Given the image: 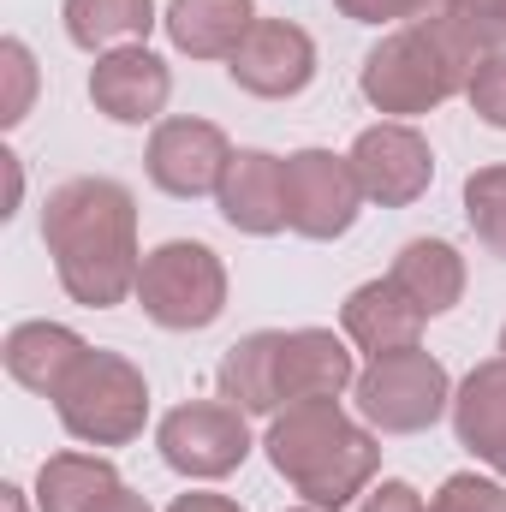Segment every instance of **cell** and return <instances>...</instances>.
I'll return each instance as SVG.
<instances>
[{
    "mask_svg": "<svg viewBox=\"0 0 506 512\" xmlns=\"http://www.w3.org/2000/svg\"><path fill=\"white\" fill-rule=\"evenodd\" d=\"M42 245L72 304L114 310L137 298V197L108 173H78L42 203Z\"/></svg>",
    "mask_w": 506,
    "mask_h": 512,
    "instance_id": "cell-1",
    "label": "cell"
},
{
    "mask_svg": "<svg viewBox=\"0 0 506 512\" xmlns=\"http://www.w3.org/2000/svg\"><path fill=\"white\" fill-rule=\"evenodd\" d=\"M501 36L489 30V18L465 0L459 12H441V18H417V24H399L387 30L376 48L364 54L358 66V90L376 114L393 120H417V114H435L441 102H453L477 60L495 54Z\"/></svg>",
    "mask_w": 506,
    "mask_h": 512,
    "instance_id": "cell-2",
    "label": "cell"
},
{
    "mask_svg": "<svg viewBox=\"0 0 506 512\" xmlns=\"http://www.w3.org/2000/svg\"><path fill=\"white\" fill-rule=\"evenodd\" d=\"M268 465L304 495V507L346 512L376 489L381 441L370 423H358L340 399H298L268 417L262 435Z\"/></svg>",
    "mask_w": 506,
    "mask_h": 512,
    "instance_id": "cell-3",
    "label": "cell"
},
{
    "mask_svg": "<svg viewBox=\"0 0 506 512\" xmlns=\"http://www.w3.org/2000/svg\"><path fill=\"white\" fill-rule=\"evenodd\" d=\"M54 417L84 447H126L149 423V382L120 352H84L66 387L54 393Z\"/></svg>",
    "mask_w": 506,
    "mask_h": 512,
    "instance_id": "cell-4",
    "label": "cell"
},
{
    "mask_svg": "<svg viewBox=\"0 0 506 512\" xmlns=\"http://www.w3.org/2000/svg\"><path fill=\"white\" fill-rule=\"evenodd\" d=\"M137 304L167 334L215 328L221 310H227V262L203 239H167L137 268Z\"/></svg>",
    "mask_w": 506,
    "mask_h": 512,
    "instance_id": "cell-5",
    "label": "cell"
},
{
    "mask_svg": "<svg viewBox=\"0 0 506 512\" xmlns=\"http://www.w3.org/2000/svg\"><path fill=\"white\" fill-rule=\"evenodd\" d=\"M352 399H358V417L381 435H423L453 411V376L441 358L417 346V352H393L358 370Z\"/></svg>",
    "mask_w": 506,
    "mask_h": 512,
    "instance_id": "cell-6",
    "label": "cell"
},
{
    "mask_svg": "<svg viewBox=\"0 0 506 512\" xmlns=\"http://www.w3.org/2000/svg\"><path fill=\"white\" fill-rule=\"evenodd\" d=\"M155 447H161V465L191 477V483H221L233 477L245 459H251V423L239 405L227 399H191V405H173L155 429Z\"/></svg>",
    "mask_w": 506,
    "mask_h": 512,
    "instance_id": "cell-7",
    "label": "cell"
},
{
    "mask_svg": "<svg viewBox=\"0 0 506 512\" xmlns=\"http://www.w3.org/2000/svg\"><path fill=\"white\" fill-rule=\"evenodd\" d=\"M364 185L352 173V155L334 149H298L286 155V227L310 245H334L364 215Z\"/></svg>",
    "mask_w": 506,
    "mask_h": 512,
    "instance_id": "cell-8",
    "label": "cell"
},
{
    "mask_svg": "<svg viewBox=\"0 0 506 512\" xmlns=\"http://www.w3.org/2000/svg\"><path fill=\"white\" fill-rule=\"evenodd\" d=\"M227 161H233V143L215 120H161L149 131V149H143V167H149V185L179 197V203H197V197H215L221 179H227Z\"/></svg>",
    "mask_w": 506,
    "mask_h": 512,
    "instance_id": "cell-9",
    "label": "cell"
},
{
    "mask_svg": "<svg viewBox=\"0 0 506 512\" xmlns=\"http://www.w3.org/2000/svg\"><path fill=\"white\" fill-rule=\"evenodd\" d=\"M227 78L256 102H292L316 84V42L292 18H256L227 60Z\"/></svg>",
    "mask_w": 506,
    "mask_h": 512,
    "instance_id": "cell-10",
    "label": "cell"
},
{
    "mask_svg": "<svg viewBox=\"0 0 506 512\" xmlns=\"http://www.w3.org/2000/svg\"><path fill=\"white\" fill-rule=\"evenodd\" d=\"M352 173H358V185H364L370 203H381V209H411L429 191V179H435V149H429V137L411 126V120H381V126L358 131Z\"/></svg>",
    "mask_w": 506,
    "mask_h": 512,
    "instance_id": "cell-11",
    "label": "cell"
},
{
    "mask_svg": "<svg viewBox=\"0 0 506 512\" xmlns=\"http://www.w3.org/2000/svg\"><path fill=\"white\" fill-rule=\"evenodd\" d=\"M90 102L114 126H161V114L173 102V66L161 54H149L143 42L114 48V54H96V66H90Z\"/></svg>",
    "mask_w": 506,
    "mask_h": 512,
    "instance_id": "cell-12",
    "label": "cell"
},
{
    "mask_svg": "<svg viewBox=\"0 0 506 512\" xmlns=\"http://www.w3.org/2000/svg\"><path fill=\"white\" fill-rule=\"evenodd\" d=\"M352 382H358V364H352V346L334 328H280V346H274L280 411L298 405V399H340Z\"/></svg>",
    "mask_w": 506,
    "mask_h": 512,
    "instance_id": "cell-13",
    "label": "cell"
},
{
    "mask_svg": "<svg viewBox=\"0 0 506 512\" xmlns=\"http://www.w3.org/2000/svg\"><path fill=\"white\" fill-rule=\"evenodd\" d=\"M215 203L233 233H251V239L286 233V161L268 149H233Z\"/></svg>",
    "mask_w": 506,
    "mask_h": 512,
    "instance_id": "cell-14",
    "label": "cell"
},
{
    "mask_svg": "<svg viewBox=\"0 0 506 512\" xmlns=\"http://www.w3.org/2000/svg\"><path fill=\"white\" fill-rule=\"evenodd\" d=\"M423 310L393 286V280H364L346 304H340V328L346 340L376 364V358H393V352H417L423 346Z\"/></svg>",
    "mask_w": 506,
    "mask_h": 512,
    "instance_id": "cell-15",
    "label": "cell"
},
{
    "mask_svg": "<svg viewBox=\"0 0 506 512\" xmlns=\"http://www.w3.org/2000/svg\"><path fill=\"white\" fill-rule=\"evenodd\" d=\"M447 417H453L459 447L477 465H489V471L506 477V358L477 364L465 382L453 387V411Z\"/></svg>",
    "mask_w": 506,
    "mask_h": 512,
    "instance_id": "cell-16",
    "label": "cell"
},
{
    "mask_svg": "<svg viewBox=\"0 0 506 512\" xmlns=\"http://www.w3.org/2000/svg\"><path fill=\"white\" fill-rule=\"evenodd\" d=\"M90 346L66 328V322H18L12 334H6V346H0V358H6V376L18 387H30V393H42V399H54L66 376L78 370V358H84Z\"/></svg>",
    "mask_w": 506,
    "mask_h": 512,
    "instance_id": "cell-17",
    "label": "cell"
},
{
    "mask_svg": "<svg viewBox=\"0 0 506 512\" xmlns=\"http://www.w3.org/2000/svg\"><path fill=\"white\" fill-rule=\"evenodd\" d=\"M251 24V0H167V12H161L167 42L191 60H233V48L251 36Z\"/></svg>",
    "mask_w": 506,
    "mask_h": 512,
    "instance_id": "cell-18",
    "label": "cell"
},
{
    "mask_svg": "<svg viewBox=\"0 0 506 512\" xmlns=\"http://www.w3.org/2000/svg\"><path fill=\"white\" fill-rule=\"evenodd\" d=\"M387 280H393L423 316H447V310H459V298H465V256L453 251L447 239H411V245H399Z\"/></svg>",
    "mask_w": 506,
    "mask_h": 512,
    "instance_id": "cell-19",
    "label": "cell"
},
{
    "mask_svg": "<svg viewBox=\"0 0 506 512\" xmlns=\"http://www.w3.org/2000/svg\"><path fill=\"white\" fill-rule=\"evenodd\" d=\"M120 471L102 453H54L36 471V507L42 512H102L120 495Z\"/></svg>",
    "mask_w": 506,
    "mask_h": 512,
    "instance_id": "cell-20",
    "label": "cell"
},
{
    "mask_svg": "<svg viewBox=\"0 0 506 512\" xmlns=\"http://www.w3.org/2000/svg\"><path fill=\"white\" fill-rule=\"evenodd\" d=\"M60 18H66L72 48H84V54H114L131 42H149V30L161 24L155 0H66Z\"/></svg>",
    "mask_w": 506,
    "mask_h": 512,
    "instance_id": "cell-21",
    "label": "cell"
},
{
    "mask_svg": "<svg viewBox=\"0 0 506 512\" xmlns=\"http://www.w3.org/2000/svg\"><path fill=\"white\" fill-rule=\"evenodd\" d=\"M274 346H280V328H256V334L227 346V358L215 370L221 399L239 405L245 417H274L280 411V399H274Z\"/></svg>",
    "mask_w": 506,
    "mask_h": 512,
    "instance_id": "cell-22",
    "label": "cell"
},
{
    "mask_svg": "<svg viewBox=\"0 0 506 512\" xmlns=\"http://www.w3.org/2000/svg\"><path fill=\"white\" fill-rule=\"evenodd\" d=\"M465 221H471L477 245L506 262V161L477 167V173L465 179Z\"/></svg>",
    "mask_w": 506,
    "mask_h": 512,
    "instance_id": "cell-23",
    "label": "cell"
},
{
    "mask_svg": "<svg viewBox=\"0 0 506 512\" xmlns=\"http://www.w3.org/2000/svg\"><path fill=\"white\" fill-rule=\"evenodd\" d=\"M423 512H506V489L495 477H477V471H453Z\"/></svg>",
    "mask_w": 506,
    "mask_h": 512,
    "instance_id": "cell-24",
    "label": "cell"
},
{
    "mask_svg": "<svg viewBox=\"0 0 506 512\" xmlns=\"http://www.w3.org/2000/svg\"><path fill=\"white\" fill-rule=\"evenodd\" d=\"M340 18L352 24H417V18H441V12H459L465 0H334Z\"/></svg>",
    "mask_w": 506,
    "mask_h": 512,
    "instance_id": "cell-25",
    "label": "cell"
},
{
    "mask_svg": "<svg viewBox=\"0 0 506 512\" xmlns=\"http://www.w3.org/2000/svg\"><path fill=\"white\" fill-rule=\"evenodd\" d=\"M465 102H471V114H477L483 126L506 131V48H495V54L477 60V72H471V84H465Z\"/></svg>",
    "mask_w": 506,
    "mask_h": 512,
    "instance_id": "cell-26",
    "label": "cell"
},
{
    "mask_svg": "<svg viewBox=\"0 0 506 512\" xmlns=\"http://www.w3.org/2000/svg\"><path fill=\"white\" fill-rule=\"evenodd\" d=\"M0 72H6V84H12V96H6V126H18L24 114H30V96H36V60H30V48L18 42V36H6L0 42Z\"/></svg>",
    "mask_w": 506,
    "mask_h": 512,
    "instance_id": "cell-27",
    "label": "cell"
},
{
    "mask_svg": "<svg viewBox=\"0 0 506 512\" xmlns=\"http://www.w3.org/2000/svg\"><path fill=\"white\" fill-rule=\"evenodd\" d=\"M352 512H423V495L411 489V483H399V477H387V483H376L364 501Z\"/></svg>",
    "mask_w": 506,
    "mask_h": 512,
    "instance_id": "cell-28",
    "label": "cell"
},
{
    "mask_svg": "<svg viewBox=\"0 0 506 512\" xmlns=\"http://www.w3.org/2000/svg\"><path fill=\"white\" fill-rule=\"evenodd\" d=\"M167 512H245L239 501H227V495H179Z\"/></svg>",
    "mask_w": 506,
    "mask_h": 512,
    "instance_id": "cell-29",
    "label": "cell"
},
{
    "mask_svg": "<svg viewBox=\"0 0 506 512\" xmlns=\"http://www.w3.org/2000/svg\"><path fill=\"white\" fill-rule=\"evenodd\" d=\"M471 6H477V12L489 18V30L501 36V48H506V0H471Z\"/></svg>",
    "mask_w": 506,
    "mask_h": 512,
    "instance_id": "cell-30",
    "label": "cell"
},
{
    "mask_svg": "<svg viewBox=\"0 0 506 512\" xmlns=\"http://www.w3.org/2000/svg\"><path fill=\"white\" fill-rule=\"evenodd\" d=\"M102 512H155V507H149L143 495H131V489H120V495H114V501H108Z\"/></svg>",
    "mask_w": 506,
    "mask_h": 512,
    "instance_id": "cell-31",
    "label": "cell"
},
{
    "mask_svg": "<svg viewBox=\"0 0 506 512\" xmlns=\"http://www.w3.org/2000/svg\"><path fill=\"white\" fill-rule=\"evenodd\" d=\"M0 501H6V512H24V489H12V483H6V489H0Z\"/></svg>",
    "mask_w": 506,
    "mask_h": 512,
    "instance_id": "cell-32",
    "label": "cell"
},
{
    "mask_svg": "<svg viewBox=\"0 0 506 512\" xmlns=\"http://www.w3.org/2000/svg\"><path fill=\"white\" fill-rule=\"evenodd\" d=\"M292 512H322V507H292Z\"/></svg>",
    "mask_w": 506,
    "mask_h": 512,
    "instance_id": "cell-33",
    "label": "cell"
},
{
    "mask_svg": "<svg viewBox=\"0 0 506 512\" xmlns=\"http://www.w3.org/2000/svg\"><path fill=\"white\" fill-rule=\"evenodd\" d=\"M501 358H506V328H501Z\"/></svg>",
    "mask_w": 506,
    "mask_h": 512,
    "instance_id": "cell-34",
    "label": "cell"
}]
</instances>
